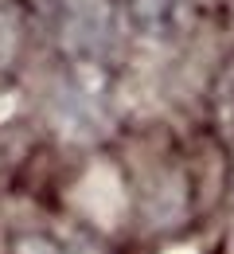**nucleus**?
Returning <instances> with one entry per match:
<instances>
[{
  "mask_svg": "<svg viewBox=\"0 0 234 254\" xmlns=\"http://www.w3.org/2000/svg\"><path fill=\"white\" fill-rule=\"evenodd\" d=\"M113 122V70L105 59L74 55L55 90V126L70 141H98Z\"/></svg>",
  "mask_w": 234,
  "mask_h": 254,
  "instance_id": "nucleus-1",
  "label": "nucleus"
},
{
  "mask_svg": "<svg viewBox=\"0 0 234 254\" xmlns=\"http://www.w3.org/2000/svg\"><path fill=\"white\" fill-rule=\"evenodd\" d=\"M125 16L144 43H176L191 28V0H125Z\"/></svg>",
  "mask_w": 234,
  "mask_h": 254,
  "instance_id": "nucleus-2",
  "label": "nucleus"
},
{
  "mask_svg": "<svg viewBox=\"0 0 234 254\" xmlns=\"http://www.w3.org/2000/svg\"><path fill=\"white\" fill-rule=\"evenodd\" d=\"M12 254H98V251L86 239H78V235L35 227V231H20L12 239Z\"/></svg>",
  "mask_w": 234,
  "mask_h": 254,
  "instance_id": "nucleus-3",
  "label": "nucleus"
}]
</instances>
